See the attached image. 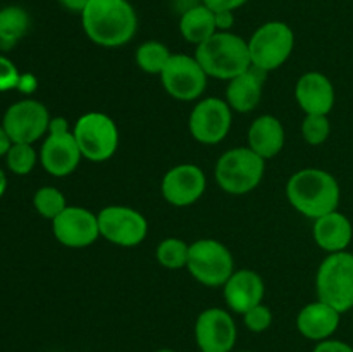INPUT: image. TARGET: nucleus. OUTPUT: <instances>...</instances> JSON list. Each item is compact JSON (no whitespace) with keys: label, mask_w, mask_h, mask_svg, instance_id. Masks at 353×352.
Listing matches in <instances>:
<instances>
[{"label":"nucleus","mask_w":353,"mask_h":352,"mask_svg":"<svg viewBox=\"0 0 353 352\" xmlns=\"http://www.w3.org/2000/svg\"><path fill=\"white\" fill-rule=\"evenodd\" d=\"M286 197L293 209L305 217L317 219L338 209L341 190L331 173L319 168H305L290 176Z\"/></svg>","instance_id":"nucleus-2"},{"label":"nucleus","mask_w":353,"mask_h":352,"mask_svg":"<svg viewBox=\"0 0 353 352\" xmlns=\"http://www.w3.org/2000/svg\"><path fill=\"white\" fill-rule=\"evenodd\" d=\"M38 152L31 144H12L6 155L7 168L14 173V175H30L34 169L38 162Z\"/></svg>","instance_id":"nucleus-28"},{"label":"nucleus","mask_w":353,"mask_h":352,"mask_svg":"<svg viewBox=\"0 0 353 352\" xmlns=\"http://www.w3.org/2000/svg\"><path fill=\"white\" fill-rule=\"evenodd\" d=\"M228 307L236 314H245L248 309L262 304L265 293L264 280L254 269H234L223 286Z\"/></svg>","instance_id":"nucleus-17"},{"label":"nucleus","mask_w":353,"mask_h":352,"mask_svg":"<svg viewBox=\"0 0 353 352\" xmlns=\"http://www.w3.org/2000/svg\"><path fill=\"white\" fill-rule=\"evenodd\" d=\"M30 14L19 6L0 9V48L10 50L30 30Z\"/></svg>","instance_id":"nucleus-24"},{"label":"nucleus","mask_w":353,"mask_h":352,"mask_svg":"<svg viewBox=\"0 0 353 352\" xmlns=\"http://www.w3.org/2000/svg\"><path fill=\"white\" fill-rule=\"evenodd\" d=\"M186 269L202 285L216 289L224 286L234 273V259L230 248L214 238H200L190 244Z\"/></svg>","instance_id":"nucleus-7"},{"label":"nucleus","mask_w":353,"mask_h":352,"mask_svg":"<svg viewBox=\"0 0 353 352\" xmlns=\"http://www.w3.org/2000/svg\"><path fill=\"white\" fill-rule=\"evenodd\" d=\"M62 7L69 12H76V14H81L83 10L86 9V6L90 3V0H59Z\"/></svg>","instance_id":"nucleus-35"},{"label":"nucleus","mask_w":353,"mask_h":352,"mask_svg":"<svg viewBox=\"0 0 353 352\" xmlns=\"http://www.w3.org/2000/svg\"><path fill=\"white\" fill-rule=\"evenodd\" d=\"M6 190H7V176H6V173L0 169V197L6 193Z\"/></svg>","instance_id":"nucleus-40"},{"label":"nucleus","mask_w":353,"mask_h":352,"mask_svg":"<svg viewBox=\"0 0 353 352\" xmlns=\"http://www.w3.org/2000/svg\"><path fill=\"white\" fill-rule=\"evenodd\" d=\"M331 135L330 117L324 114H305L302 121V137L309 145H323Z\"/></svg>","instance_id":"nucleus-29"},{"label":"nucleus","mask_w":353,"mask_h":352,"mask_svg":"<svg viewBox=\"0 0 353 352\" xmlns=\"http://www.w3.org/2000/svg\"><path fill=\"white\" fill-rule=\"evenodd\" d=\"M209 76L195 55L172 54L161 72V83L169 97L181 102H192L205 93Z\"/></svg>","instance_id":"nucleus-9"},{"label":"nucleus","mask_w":353,"mask_h":352,"mask_svg":"<svg viewBox=\"0 0 353 352\" xmlns=\"http://www.w3.org/2000/svg\"><path fill=\"white\" fill-rule=\"evenodd\" d=\"M10 147H12V140H10L7 131L3 130V126L0 124V157H6Z\"/></svg>","instance_id":"nucleus-39"},{"label":"nucleus","mask_w":353,"mask_h":352,"mask_svg":"<svg viewBox=\"0 0 353 352\" xmlns=\"http://www.w3.org/2000/svg\"><path fill=\"white\" fill-rule=\"evenodd\" d=\"M241 352H252V351H241Z\"/></svg>","instance_id":"nucleus-43"},{"label":"nucleus","mask_w":353,"mask_h":352,"mask_svg":"<svg viewBox=\"0 0 353 352\" xmlns=\"http://www.w3.org/2000/svg\"><path fill=\"white\" fill-rule=\"evenodd\" d=\"M295 99L300 109L305 114H327L333 110L334 86L326 75L309 71L299 78L295 85Z\"/></svg>","instance_id":"nucleus-18"},{"label":"nucleus","mask_w":353,"mask_h":352,"mask_svg":"<svg viewBox=\"0 0 353 352\" xmlns=\"http://www.w3.org/2000/svg\"><path fill=\"white\" fill-rule=\"evenodd\" d=\"M286 141L285 126L271 114L259 116L248 128V148L261 155L264 161L276 157L283 150Z\"/></svg>","instance_id":"nucleus-22"},{"label":"nucleus","mask_w":353,"mask_h":352,"mask_svg":"<svg viewBox=\"0 0 353 352\" xmlns=\"http://www.w3.org/2000/svg\"><path fill=\"white\" fill-rule=\"evenodd\" d=\"M341 313L323 300H314L296 314V330L302 337L312 342H323L333 337L340 326Z\"/></svg>","instance_id":"nucleus-19"},{"label":"nucleus","mask_w":353,"mask_h":352,"mask_svg":"<svg viewBox=\"0 0 353 352\" xmlns=\"http://www.w3.org/2000/svg\"><path fill=\"white\" fill-rule=\"evenodd\" d=\"M81 26L99 47H123L137 35V10L128 0H90L81 12Z\"/></svg>","instance_id":"nucleus-1"},{"label":"nucleus","mask_w":353,"mask_h":352,"mask_svg":"<svg viewBox=\"0 0 353 352\" xmlns=\"http://www.w3.org/2000/svg\"><path fill=\"white\" fill-rule=\"evenodd\" d=\"M171 52H169L168 45L157 40L143 41L140 47L137 48V64L147 75H159L161 76L162 69L165 68L168 61L171 59Z\"/></svg>","instance_id":"nucleus-25"},{"label":"nucleus","mask_w":353,"mask_h":352,"mask_svg":"<svg viewBox=\"0 0 353 352\" xmlns=\"http://www.w3.org/2000/svg\"><path fill=\"white\" fill-rule=\"evenodd\" d=\"M312 352H353V347L343 340L327 338V340L317 342Z\"/></svg>","instance_id":"nucleus-32"},{"label":"nucleus","mask_w":353,"mask_h":352,"mask_svg":"<svg viewBox=\"0 0 353 352\" xmlns=\"http://www.w3.org/2000/svg\"><path fill=\"white\" fill-rule=\"evenodd\" d=\"M190 244H186L181 238H165L157 245L155 259L162 268L168 269H181L188 264Z\"/></svg>","instance_id":"nucleus-26"},{"label":"nucleus","mask_w":353,"mask_h":352,"mask_svg":"<svg viewBox=\"0 0 353 352\" xmlns=\"http://www.w3.org/2000/svg\"><path fill=\"white\" fill-rule=\"evenodd\" d=\"M233 124V110L226 100L217 97H205L200 100L190 114L188 128L199 144L217 145L230 135Z\"/></svg>","instance_id":"nucleus-12"},{"label":"nucleus","mask_w":353,"mask_h":352,"mask_svg":"<svg viewBox=\"0 0 353 352\" xmlns=\"http://www.w3.org/2000/svg\"><path fill=\"white\" fill-rule=\"evenodd\" d=\"M248 0H202L203 6L209 7L214 12H221V10H236L243 7Z\"/></svg>","instance_id":"nucleus-33"},{"label":"nucleus","mask_w":353,"mask_h":352,"mask_svg":"<svg viewBox=\"0 0 353 352\" xmlns=\"http://www.w3.org/2000/svg\"><path fill=\"white\" fill-rule=\"evenodd\" d=\"M0 9H2V7H0Z\"/></svg>","instance_id":"nucleus-45"},{"label":"nucleus","mask_w":353,"mask_h":352,"mask_svg":"<svg viewBox=\"0 0 353 352\" xmlns=\"http://www.w3.org/2000/svg\"><path fill=\"white\" fill-rule=\"evenodd\" d=\"M179 33L188 43L199 47L200 43H203L212 35L217 33L216 12L203 3L193 7L188 12L179 16Z\"/></svg>","instance_id":"nucleus-23"},{"label":"nucleus","mask_w":353,"mask_h":352,"mask_svg":"<svg viewBox=\"0 0 353 352\" xmlns=\"http://www.w3.org/2000/svg\"><path fill=\"white\" fill-rule=\"evenodd\" d=\"M317 299L338 313L353 309V254L348 251L327 254L316 273Z\"/></svg>","instance_id":"nucleus-5"},{"label":"nucleus","mask_w":353,"mask_h":352,"mask_svg":"<svg viewBox=\"0 0 353 352\" xmlns=\"http://www.w3.org/2000/svg\"><path fill=\"white\" fill-rule=\"evenodd\" d=\"M352 320H353V309H352Z\"/></svg>","instance_id":"nucleus-42"},{"label":"nucleus","mask_w":353,"mask_h":352,"mask_svg":"<svg viewBox=\"0 0 353 352\" xmlns=\"http://www.w3.org/2000/svg\"><path fill=\"white\" fill-rule=\"evenodd\" d=\"M65 131H71L69 130L68 119L62 116L52 117L50 124H48V133H65Z\"/></svg>","instance_id":"nucleus-37"},{"label":"nucleus","mask_w":353,"mask_h":352,"mask_svg":"<svg viewBox=\"0 0 353 352\" xmlns=\"http://www.w3.org/2000/svg\"><path fill=\"white\" fill-rule=\"evenodd\" d=\"M265 161L248 147L226 150L216 162L214 176L223 192L230 195H247L261 185Z\"/></svg>","instance_id":"nucleus-4"},{"label":"nucleus","mask_w":353,"mask_h":352,"mask_svg":"<svg viewBox=\"0 0 353 352\" xmlns=\"http://www.w3.org/2000/svg\"><path fill=\"white\" fill-rule=\"evenodd\" d=\"M274 320V314H272L271 307H268L265 304H257L255 307L248 309L243 314V323L252 333H262V331L269 330Z\"/></svg>","instance_id":"nucleus-30"},{"label":"nucleus","mask_w":353,"mask_h":352,"mask_svg":"<svg viewBox=\"0 0 353 352\" xmlns=\"http://www.w3.org/2000/svg\"><path fill=\"white\" fill-rule=\"evenodd\" d=\"M207 188V178L202 168L192 162L174 166L164 175L161 192L165 202L174 207H190L202 199Z\"/></svg>","instance_id":"nucleus-15"},{"label":"nucleus","mask_w":353,"mask_h":352,"mask_svg":"<svg viewBox=\"0 0 353 352\" xmlns=\"http://www.w3.org/2000/svg\"><path fill=\"white\" fill-rule=\"evenodd\" d=\"M34 88H37V79H34V76L33 75H21L17 90H21L23 93H31Z\"/></svg>","instance_id":"nucleus-38"},{"label":"nucleus","mask_w":353,"mask_h":352,"mask_svg":"<svg viewBox=\"0 0 353 352\" xmlns=\"http://www.w3.org/2000/svg\"><path fill=\"white\" fill-rule=\"evenodd\" d=\"M265 76L268 72L250 66L247 71L228 81L226 102L233 113L247 114L257 109L262 100Z\"/></svg>","instance_id":"nucleus-20"},{"label":"nucleus","mask_w":353,"mask_h":352,"mask_svg":"<svg viewBox=\"0 0 353 352\" xmlns=\"http://www.w3.org/2000/svg\"><path fill=\"white\" fill-rule=\"evenodd\" d=\"M72 135L86 161H109L119 147V128L112 117L103 113L83 114L74 123Z\"/></svg>","instance_id":"nucleus-6"},{"label":"nucleus","mask_w":353,"mask_h":352,"mask_svg":"<svg viewBox=\"0 0 353 352\" xmlns=\"http://www.w3.org/2000/svg\"><path fill=\"white\" fill-rule=\"evenodd\" d=\"M171 3H172V9L181 16V14L188 12V10L193 9V7L200 6L202 0H171Z\"/></svg>","instance_id":"nucleus-36"},{"label":"nucleus","mask_w":353,"mask_h":352,"mask_svg":"<svg viewBox=\"0 0 353 352\" xmlns=\"http://www.w3.org/2000/svg\"><path fill=\"white\" fill-rule=\"evenodd\" d=\"M50 119V113L43 104L34 99H23L6 110L2 126L12 144L33 145L48 133Z\"/></svg>","instance_id":"nucleus-11"},{"label":"nucleus","mask_w":353,"mask_h":352,"mask_svg":"<svg viewBox=\"0 0 353 352\" xmlns=\"http://www.w3.org/2000/svg\"><path fill=\"white\" fill-rule=\"evenodd\" d=\"M33 206L40 216H43L45 219L54 221L68 207V200H65L64 193L61 190L47 185L34 192Z\"/></svg>","instance_id":"nucleus-27"},{"label":"nucleus","mask_w":353,"mask_h":352,"mask_svg":"<svg viewBox=\"0 0 353 352\" xmlns=\"http://www.w3.org/2000/svg\"><path fill=\"white\" fill-rule=\"evenodd\" d=\"M234 24V12L233 10H221L216 12V26L217 31H230Z\"/></svg>","instance_id":"nucleus-34"},{"label":"nucleus","mask_w":353,"mask_h":352,"mask_svg":"<svg viewBox=\"0 0 353 352\" xmlns=\"http://www.w3.org/2000/svg\"><path fill=\"white\" fill-rule=\"evenodd\" d=\"M199 352H203V351H199Z\"/></svg>","instance_id":"nucleus-44"},{"label":"nucleus","mask_w":353,"mask_h":352,"mask_svg":"<svg viewBox=\"0 0 353 352\" xmlns=\"http://www.w3.org/2000/svg\"><path fill=\"white\" fill-rule=\"evenodd\" d=\"M97 217L100 237L117 247H137L147 238V217L133 207L107 206L97 214Z\"/></svg>","instance_id":"nucleus-10"},{"label":"nucleus","mask_w":353,"mask_h":352,"mask_svg":"<svg viewBox=\"0 0 353 352\" xmlns=\"http://www.w3.org/2000/svg\"><path fill=\"white\" fill-rule=\"evenodd\" d=\"M238 328L230 311L209 307L195 321V340L203 352H231L236 345Z\"/></svg>","instance_id":"nucleus-13"},{"label":"nucleus","mask_w":353,"mask_h":352,"mask_svg":"<svg viewBox=\"0 0 353 352\" xmlns=\"http://www.w3.org/2000/svg\"><path fill=\"white\" fill-rule=\"evenodd\" d=\"M52 231H54L55 240L64 247H90L100 237L99 217L85 207L68 206L52 221Z\"/></svg>","instance_id":"nucleus-14"},{"label":"nucleus","mask_w":353,"mask_h":352,"mask_svg":"<svg viewBox=\"0 0 353 352\" xmlns=\"http://www.w3.org/2000/svg\"><path fill=\"white\" fill-rule=\"evenodd\" d=\"M19 71H17L16 64L6 55H0V92H7V90H14L19 85Z\"/></svg>","instance_id":"nucleus-31"},{"label":"nucleus","mask_w":353,"mask_h":352,"mask_svg":"<svg viewBox=\"0 0 353 352\" xmlns=\"http://www.w3.org/2000/svg\"><path fill=\"white\" fill-rule=\"evenodd\" d=\"M81 159L83 155L72 131L47 133L40 148V162L48 175L57 178L69 176L78 169Z\"/></svg>","instance_id":"nucleus-16"},{"label":"nucleus","mask_w":353,"mask_h":352,"mask_svg":"<svg viewBox=\"0 0 353 352\" xmlns=\"http://www.w3.org/2000/svg\"><path fill=\"white\" fill-rule=\"evenodd\" d=\"M155 352H176V351H172V349H159V351Z\"/></svg>","instance_id":"nucleus-41"},{"label":"nucleus","mask_w":353,"mask_h":352,"mask_svg":"<svg viewBox=\"0 0 353 352\" xmlns=\"http://www.w3.org/2000/svg\"><path fill=\"white\" fill-rule=\"evenodd\" d=\"M295 48L293 30L283 21H269L259 26L248 40L252 66L271 72L281 68Z\"/></svg>","instance_id":"nucleus-8"},{"label":"nucleus","mask_w":353,"mask_h":352,"mask_svg":"<svg viewBox=\"0 0 353 352\" xmlns=\"http://www.w3.org/2000/svg\"><path fill=\"white\" fill-rule=\"evenodd\" d=\"M195 59L209 78L230 79L252 66L248 41L231 31H217L195 50Z\"/></svg>","instance_id":"nucleus-3"},{"label":"nucleus","mask_w":353,"mask_h":352,"mask_svg":"<svg viewBox=\"0 0 353 352\" xmlns=\"http://www.w3.org/2000/svg\"><path fill=\"white\" fill-rule=\"evenodd\" d=\"M312 235L323 251L327 254H336L348 248L353 238V226L350 219L336 209L314 219Z\"/></svg>","instance_id":"nucleus-21"}]
</instances>
